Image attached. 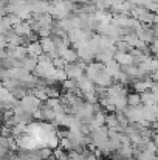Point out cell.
<instances>
[{"instance_id": "1", "label": "cell", "mask_w": 158, "mask_h": 160, "mask_svg": "<svg viewBox=\"0 0 158 160\" xmlns=\"http://www.w3.org/2000/svg\"><path fill=\"white\" fill-rule=\"evenodd\" d=\"M20 104H22L23 110H25L28 115H31L36 109H39V107L42 106V101L37 100L33 93H25V95L20 98Z\"/></svg>"}, {"instance_id": "2", "label": "cell", "mask_w": 158, "mask_h": 160, "mask_svg": "<svg viewBox=\"0 0 158 160\" xmlns=\"http://www.w3.org/2000/svg\"><path fill=\"white\" fill-rule=\"evenodd\" d=\"M84 72H85V76L95 82V79L104 72V64H103V62H98V61H96V62H89V64L85 65Z\"/></svg>"}, {"instance_id": "3", "label": "cell", "mask_w": 158, "mask_h": 160, "mask_svg": "<svg viewBox=\"0 0 158 160\" xmlns=\"http://www.w3.org/2000/svg\"><path fill=\"white\" fill-rule=\"evenodd\" d=\"M76 87L81 90V93H92V92H96V86L92 79H89L85 75H81L78 79H76Z\"/></svg>"}, {"instance_id": "4", "label": "cell", "mask_w": 158, "mask_h": 160, "mask_svg": "<svg viewBox=\"0 0 158 160\" xmlns=\"http://www.w3.org/2000/svg\"><path fill=\"white\" fill-rule=\"evenodd\" d=\"M64 72L67 75V78L70 79H78L81 75H84V68L78 64V62H68L64 65Z\"/></svg>"}, {"instance_id": "5", "label": "cell", "mask_w": 158, "mask_h": 160, "mask_svg": "<svg viewBox=\"0 0 158 160\" xmlns=\"http://www.w3.org/2000/svg\"><path fill=\"white\" fill-rule=\"evenodd\" d=\"M11 30H12L16 34L22 36V38H26V36H30V34L33 33V30H31V27H30V23H28L26 20H20V22L16 23Z\"/></svg>"}, {"instance_id": "6", "label": "cell", "mask_w": 158, "mask_h": 160, "mask_svg": "<svg viewBox=\"0 0 158 160\" xmlns=\"http://www.w3.org/2000/svg\"><path fill=\"white\" fill-rule=\"evenodd\" d=\"M113 59H115V61H116L121 67L133 64V56L129 53V52H115V54H113Z\"/></svg>"}, {"instance_id": "7", "label": "cell", "mask_w": 158, "mask_h": 160, "mask_svg": "<svg viewBox=\"0 0 158 160\" xmlns=\"http://www.w3.org/2000/svg\"><path fill=\"white\" fill-rule=\"evenodd\" d=\"M6 53L11 59H17V61H22L25 56H26V48L25 45H16V47H11V48H6Z\"/></svg>"}, {"instance_id": "8", "label": "cell", "mask_w": 158, "mask_h": 160, "mask_svg": "<svg viewBox=\"0 0 158 160\" xmlns=\"http://www.w3.org/2000/svg\"><path fill=\"white\" fill-rule=\"evenodd\" d=\"M25 48H26V54H28V56L37 58V56H41V54L44 53L39 41H31V42H28V44L25 45Z\"/></svg>"}, {"instance_id": "9", "label": "cell", "mask_w": 158, "mask_h": 160, "mask_svg": "<svg viewBox=\"0 0 158 160\" xmlns=\"http://www.w3.org/2000/svg\"><path fill=\"white\" fill-rule=\"evenodd\" d=\"M36 65H37V58H34V56H28V54H26V56L20 61V67H22L23 70H26V72H34Z\"/></svg>"}, {"instance_id": "10", "label": "cell", "mask_w": 158, "mask_h": 160, "mask_svg": "<svg viewBox=\"0 0 158 160\" xmlns=\"http://www.w3.org/2000/svg\"><path fill=\"white\" fill-rule=\"evenodd\" d=\"M140 98H141V104H144V106L157 104V93H154L151 90H146V92L140 93Z\"/></svg>"}, {"instance_id": "11", "label": "cell", "mask_w": 158, "mask_h": 160, "mask_svg": "<svg viewBox=\"0 0 158 160\" xmlns=\"http://www.w3.org/2000/svg\"><path fill=\"white\" fill-rule=\"evenodd\" d=\"M41 47H42V52L47 54H50L51 52L56 50V45H54V41H53L51 36H48V38H41Z\"/></svg>"}, {"instance_id": "12", "label": "cell", "mask_w": 158, "mask_h": 160, "mask_svg": "<svg viewBox=\"0 0 158 160\" xmlns=\"http://www.w3.org/2000/svg\"><path fill=\"white\" fill-rule=\"evenodd\" d=\"M105 124H107L108 129H115V131H118V132H122V129H121L119 124H118V120H116V115H115V113L105 115Z\"/></svg>"}, {"instance_id": "13", "label": "cell", "mask_w": 158, "mask_h": 160, "mask_svg": "<svg viewBox=\"0 0 158 160\" xmlns=\"http://www.w3.org/2000/svg\"><path fill=\"white\" fill-rule=\"evenodd\" d=\"M60 58L65 61V64H68V62H76L78 54H76V52H74V48L68 47L67 50H64V52L60 53Z\"/></svg>"}, {"instance_id": "14", "label": "cell", "mask_w": 158, "mask_h": 160, "mask_svg": "<svg viewBox=\"0 0 158 160\" xmlns=\"http://www.w3.org/2000/svg\"><path fill=\"white\" fill-rule=\"evenodd\" d=\"M126 100H127V106H138V104H141L140 93H136V92H133V93L127 95V97H126Z\"/></svg>"}, {"instance_id": "15", "label": "cell", "mask_w": 158, "mask_h": 160, "mask_svg": "<svg viewBox=\"0 0 158 160\" xmlns=\"http://www.w3.org/2000/svg\"><path fill=\"white\" fill-rule=\"evenodd\" d=\"M37 154H39L41 160H47L53 154V149L48 146H42V148H37Z\"/></svg>"}, {"instance_id": "16", "label": "cell", "mask_w": 158, "mask_h": 160, "mask_svg": "<svg viewBox=\"0 0 158 160\" xmlns=\"http://www.w3.org/2000/svg\"><path fill=\"white\" fill-rule=\"evenodd\" d=\"M53 156H54V159L56 160H68L67 151H64L60 146H57V148H54V149H53Z\"/></svg>"}, {"instance_id": "17", "label": "cell", "mask_w": 158, "mask_h": 160, "mask_svg": "<svg viewBox=\"0 0 158 160\" xmlns=\"http://www.w3.org/2000/svg\"><path fill=\"white\" fill-rule=\"evenodd\" d=\"M65 79H67V75H65L64 68H56V72H54V75H53V81L62 82V81H65Z\"/></svg>"}, {"instance_id": "18", "label": "cell", "mask_w": 158, "mask_h": 160, "mask_svg": "<svg viewBox=\"0 0 158 160\" xmlns=\"http://www.w3.org/2000/svg\"><path fill=\"white\" fill-rule=\"evenodd\" d=\"M51 27H41V28H37L36 34H39L41 38H48V36H51Z\"/></svg>"}, {"instance_id": "19", "label": "cell", "mask_w": 158, "mask_h": 160, "mask_svg": "<svg viewBox=\"0 0 158 160\" xmlns=\"http://www.w3.org/2000/svg\"><path fill=\"white\" fill-rule=\"evenodd\" d=\"M144 8H146L147 11H151V12H155V14H157L158 5H157V2H146V3H144Z\"/></svg>"}, {"instance_id": "20", "label": "cell", "mask_w": 158, "mask_h": 160, "mask_svg": "<svg viewBox=\"0 0 158 160\" xmlns=\"http://www.w3.org/2000/svg\"><path fill=\"white\" fill-rule=\"evenodd\" d=\"M53 65L56 67V68H64V65H65V61L60 58V56H57V58H54V59H51Z\"/></svg>"}, {"instance_id": "21", "label": "cell", "mask_w": 158, "mask_h": 160, "mask_svg": "<svg viewBox=\"0 0 158 160\" xmlns=\"http://www.w3.org/2000/svg\"><path fill=\"white\" fill-rule=\"evenodd\" d=\"M0 132H2V135H3V137H11V128H8V126L0 128Z\"/></svg>"}, {"instance_id": "22", "label": "cell", "mask_w": 158, "mask_h": 160, "mask_svg": "<svg viewBox=\"0 0 158 160\" xmlns=\"http://www.w3.org/2000/svg\"><path fill=\"white\" fill-rule=\"evenodd\" d=\"M84 160H98V157H96V156H93V154H89Z\"/></svg>"}, {"instance_id": "23", "label": "cell", "mask_w": 158, "mask_h": 160, "mask_svg": "<svg viewBox=\"0 0 158 160\" xmlns=\"http://www.w3.org/2000/svg\"><path fill=\"white\" fill-rule=\"evenodd\" d=\"M5 2H6V3H11V2H12V0H5Z\"/></svg>"}, {"instance_id": "24", "label": "cell", "mask_w": 158, "mask_h": 160, "mask_svg": "<svg viewBox=\"0 0 158 160\" xmlns=\"http://www.w3.org/2000/svg\"><path fill=\"white\" fill-rule=\"evenodd\" d=\"M0 70H2V67H0Z\"/></svg>"}, {"instance_id": "25", "label": "cell", "mask_w": 158, "mask_h": 160, "mask_svg": "<svg viewBox=\"0 0 158 160\" xmlns=\"http://www.w3.org/2000/svg\"><path fill=\"white\" fill-rule=\"evenodd\" d=\"M95 2H96V0H95Z\"/></svg>"}]
</instances>
